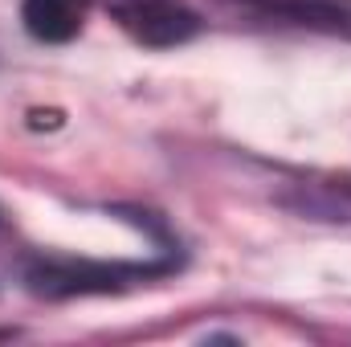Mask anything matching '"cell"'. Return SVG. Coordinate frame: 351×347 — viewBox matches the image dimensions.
Wrapping results in <instances>:
<instances>
[{"mask_svg":"<svg viewBox=\"0 0 351 347\" xmlns=\"http://www.w3.org/2000/svg\"><path fill=\"white\" fill-rule=\"evenodd\" d=\"M221 4H265V0H221Z\"/></svg>","mask_w":351,"mask_h":347,"instance_id":"5","label":"cell"},{"mask_svg":"<svg viewBox=\"0 0 351 347\" xmlns=\"http://www.w3.org/2000/svg\"><path fill=\"white\" fill-rule=\"evenodd\" d=\"M119 25L152 49L184 45L200 33V16L192 12L188 0H106Z\"/></svg>","mask_w":351,"mask_h":347,"instance_id":"2","label":"cell"},{"mask_svg":"<svg viewBox=\"0 0 351 347\" xmlns=\"http://www.w3.org/2000/svg\"><path fill=\"white\" fill-rule=\"evenodd\" d=\"M269 8L298 25L351 37V0H269Z\"/></svg>","mask_w":351,"mask_h":347,"instance_id":"4","label":"cell"},{"mask_svg":"<svg viewBox=\"0 0 351 347\" xmlns=\"http://www.w3.org/2000/svg\"><path fill=\"white\" fill-rule=\"evenodd\" d=\"M172 265H94V261H66V258H37L29 261L25 278L29 290L45 294V298H66V294H106L119 290L127 282L152 278V274H168Z\"/></svg>","mask_w":351,"mask_h":347,"instance_id":"1","label":"cell"},{"mask_svg":"<svg viewBox=\"0 0 351 347\" xmlns=\"http://www.w3.org/2000/svg\"><path fill=\"white\" fill-rule=\"evenodd\" d=\"M86 8L90 0H25L21 4V21H25L33 41L66 45V41H74L82 33Z\"/></svg>","mask_w":351,"mask_h":347,"instance_id":"3","label":"cell"}]
</instances>
